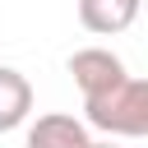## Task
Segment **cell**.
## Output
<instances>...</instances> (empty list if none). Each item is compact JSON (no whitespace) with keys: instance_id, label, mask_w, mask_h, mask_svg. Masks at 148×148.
I'll return each instance as SVG.
<instances>
[{"instance_id":"6da1fadb","label":"cell","mask_w":148,"mask_h":148,"mask_svg":"<svg viewBox=\"0 0 148 148\" xmlns=\"http://www.w3.org/2000/svg\"><path fill=\"white\" fill-rule=\"evenodd\" d=\"M83 116L92 130L111 134V139H143L148 134V79L125 74L111 88L83 97Z\"/></svg>"},{"instance_id":"7a4b0ae2","label":"cell","mask_w":148,"mask_h":148,"mask_svg":"<svg viewBox=\"0 0 148 148\" xmlns=\"http://www.w3.org/2000/svg\"><path fill=\"white\" fill-rule=\"evenodd\" d=\"M69 74H74V88H79L83 97H92V92L111 88L116 79H125L130 69H125V60H120L116 51H106V46H79V51L69 56Z\"/></svg>"},{"instance_id":"3957f363","label":"cell","mask_w":148,"mask_h":148,"mask_svg":"<svg viewBox=\"0 0 148 148\" xmlns=\"http://www.w3.org/2000/svg\"><path fill=\"white\" fill-rule=\"evenodd\" d=\"M28 148H92V134L83 120L65 111H46L28 125Z\"/></svg>"},{"instance_id":"277c9868","label":"cell","mask_w":148,"mask_h":148,"mask_svg":"<svg viewBox=\"0 0 148 148\" xmlns=\"http://www.w3.org/2000/svg\"><path fill=\"white\" fill-rule=\"evenodd\" d=\"M143 0H79V23L92 37H116L139 18Z\"/></svg>"},{"instance_id":"5b68a950","label":"cell","mask_w":148,"mask_h":148,"mask_svg":"<svg viewBox=\"0 0 148 148\" xmlns=\"http://www.w3.org/2000/svg\"><path fill=\"white\" fill-rule=\"evenodd\" d=\"M32 116V83L14 65H0V134L18 130Z\"/></svg>"},{"instance_id":"8992f818","label":"cell","mask_w":148,"mask_h":148,"mask_svg":"<svg viewBox=\"0 0 148 148\" xmlns=\"http://www.w3.org/2000/svg\"><path fill=\"white\" fill-rule=\"evenodd\" d=\"M92 148H120V143H92Z\"/></svg>"}]
</instances>
